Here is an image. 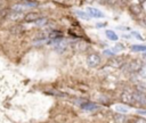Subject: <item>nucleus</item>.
I'll return each instance as SVG.
<instances>
[{"instance_id": "nucleus-1", "label": "nucleus", "mask_w": 146, "mask_h": 123, "mask_svg": "<svg viewBox=\"0 0 146 123\" xmlns=\"http://www.w3.org/2000/svg\"><path fill=\"white\" fill-rule=\"evenodd\" d=\"M143 63L140 59H132L128 63H126L123 66H126V72H129V73H138L140 67H141Z\"/></svg>"}, {"instance_id": "nucleus-2", "label": "nucleus", "mask_w": 146, "mask_h": 123, "mask_svg": "<svg viewBox=\"0 0 146 123\" xmlns=\"http://www.w3.org/2000/svg\"><path fill=\"white\" fill-rule=\"evenodd\" d=\"M86 62H87V65H88L89 67L94 68V67H97V66L101 64V62H102V57H101V55H98V54L94 53V54L88 55V57H87Z\"/></svg>"}, {"instance_id": "nucleus-3", "label": "nucleus", "mask_w": 146, "mask_h": 123, "mask_svg": "<svg viewBox=\"0 0 146 123\" xmlns=\"http://www.w3.org/2000/svg\"><path fill=\"white\" fill-rule=\"evenodd\" d=\"M24 14L23 12H16V11H9L8 15H7V20L9 21H14V22H20V21H23L24 20Z\"/></svg>"}, {"instance_id": "nucleus-4", "label": "nucleus", "mask_w": 146, "mask_h": 123, "mask_svg": "<svg viewBox=\"0 0 146 123\" xmlns=\"http://www.w3.org/2000/svg\"><path fill=\"white\" fill-rule=\"evenodd\" d=\"M68 47H70V43H68V41L64 38L62 41H59L58 43H56V45L54 46V50H55L56 53H58V54H63V53H65V51L67 50Z\"/></svg>"}, {"instance_id": "nucleus-5", "label": "nucleus", "mask_w": 146, "mask_h": 123, "mask_svg": "<svg viewBox=\"0 0 146 123\" xmlns=\"http://www.w3.org/2000/svg\"><path fill=\"white\" fill-rule=\"evenodd\" d=\"M121 100H122V103L129 104V105H131V106H132V105H136L134 92H127V91L122 92V93H121Z\"/></svg>"}, {"instance_id": "nucleus-6", "label": "nucleus", "mask_w": 146, "mask_h": 123, "mask_svg": "<svg viewBox=\"0 0 146 123\" xmlns=\"http://www.w3.org/2000/svg\"><path fill=\"white\" fill-rule=\"evenodd\" d=\"M41 17V15L39 13H36V12H31V13H28L25 16H24V22L26 23H36L39 18Z\"/></svg>"}, {"instance_id": "nucleus-7", "label": "nucleus", "mask_w": 146, "mask_h": 123, "mask_svg": "<svg viewBox=\"0 0 146 123\" xmlns=\"http://www.w3.org/2000/svg\"><path fill=\"white\" fill-rule=\"evenodd\" d=\"M87 12H88V15L90 17H94V18H103L105 15L97 8H94V7H88L87 8Z\"/></svg>"}, {"instance_id": "nucleus-8", "label": "nucleus", "mask_w": 146, "mask_h": 123, "mask_svg": "<svg viewBox=\"0 0 146 123\" xmlns=\"http://www.w3.org/2000/svg\"><path fill=\"white\" fill-rule=\"evenodd\" d=\"M71 47H72V49H74V50H77V51H86L87 48H88L87 43L84 42V41H81V40L71 43Z\"/></svg>"}, {"instance_id": "nucleus-9", "label": "nucleus", "mask_w": 146, "mask_h": 123, "mask_svg": "<svg viewBox=\"0 0 146 123\" xmlns=\"http://www.w3.org/2000/svg\"><path fill=\"white\" fill-rule=\"evenodd\" d=\"M124 59L122 57H113L110 62H109V65L112 66V67H122L124 65Z\"/></svg>"}, {"instance_id": "nucleus-10", "label": "nucleus", "mask_w": 146, "mask_h": 123, "mask_svg": "<svg viewBox=\"0 0 146 123\" xmlns=\"http://www.w3.org/2000/svg\"><path fill=\"white\" fill-rule=\"evenodd\" d=\"M81 107L82 109H86V111H94L98 108V105H96L95 103H85L81 105Z\"/></svg>"}, {"instance_id": "nucleus-11", "label": "nucleus", "mask_w": 146, "mask_h": 123, "mask_svg": "<svg viewBox=\"0 0 146 123\" xmlns=\"http://www.w3.org/2000/svg\"><path fill=\"white\" fill-rule=\"evenodd\" d=\"M114 121L115 123H127L128 117L123 114H114Z\"/></svg>"}, {"instance_id": "nucleus-12", "label": "nucleus", "mask_w": 146, "mask_h": 123, "mask_svg": "<svg viewBox=\"0 0 146 123\" xmlns=\"http://www.w3.org/2000/svg\"><path fill=\"white\" fill-rule=\"evenodd\" d=\"M131 50L137 51V53H146V46H144V45H132Z\"/></svg>"}, {"instance_id": "nucleus-13", "label": "nucleus", "mask_w": 146, "mask_h": 123, "mask_svg": "<svg viewBox=\"0 0 146 123\" xmlns=\"http://www.w3.org/2000/svg\"><path fill=\"white\" fill-rule=\"evenodd\" d=\"M106 37L110 39V40H112V41H116L119 38H118V36H116V33L114 32V31H112V30H106Z\"/></svg>"}, {"instance_id": "nucleus-14", "label": "nucleus", "mask_w": 146, "mask_h": 123, "mask_svg": "<svg viewBox=\"0 0 146 123\" xmlns=\"http://www.w3.org/2000/svg\"><path fill=\"white\" fill-rule=\"evenodd\" d=\"M11 32L14 33V34H21L24 32V28L22 25H15L14 28L11 29Z\"/></svg>"}, {"instance_id": "nucleus-15", "label": "nucleus", "mask_w": 146, "mask_h": 123, "mask_svg": "<svg viewBox=\"0 0 146 123\" xmlns=\"http://www.w3.org/2000/svg\"><path fill=\"white\" fill-rule=\"evenodd\" d=\"M26 8L28 7H37V6H39V4L37 3V1H31V0H25V1H23L22 3Z\"/></svg>"}, {"instance_id": "nucleus-16", "label": "nucleus", "mask_w": 146, "mask_h": 123, "mask_svg": "<svg viewBox=\"0 0 146 123\" xmlns=\"http://www.w3.org/2000/svg\"><path fill=\"white\" fill-rule=\"evenodd\" d=\"M36 24H37L38 26H45V25L48 24V18H46V17H40V18L36 22Z\"/></svg>"}, {"instance_id": "nucleus-17", "label": "nucleus", "mask_w": 146, "mask_h": 123, "mask_svg": "<svg viewBox=\"0 0 146 123\" xmlns=\"http://www.w3.org/2000/svg\"><path fill=\"white\" fill-rule=\"evenodd\" d=\"M138 74H139V76H140L141 79H146V64H143V65H141V67H140Z\"/></svg>"}, {"instance_id": "nucleus-18", "label": "nucleus", "mask_w": 146, "mask_h": 123, "mask_svg": "<svg viewBox=\"0 0 146 123\" xmlns=\"http://www.w3.org/2000/svg\"><path fill=\"white\" fill-rule=\"evenodd\" d=\"M76 14L79 16V17H81V18H84V20H88L89 18V15L86 13V12H81V11H76Z\"/></svg>"}, {"instance_id": "nucleus-19", "label": "nucleus", "mask_w": 146, "mask_h": 123, "mask_svg": "<svg viewBox=\"0 0 146 123\" xmlns=\"http://www.w3.org/2000/svg\"><path fill=\"white\" fill-rule=\"evenodd\" d=\"M123 49H124V46H123L122 43H116L115 47H113L112 50H113L114 53H118V51H122Z\"/></svg>"}, {"instance_id": "nucleus-20", "label": "nucleus", "mask_w": 146, "mask_h": 123, "mask_svg": "<svg viewBox=\"0 0 146 123\" xmlns=\"http://www.w3.org/2000/svg\"><path fill=\"white\" fill-rule=\"evenodd\" d=\"M130 9H131V12L134 13V14H139L140 12H141V9H140V7L139 6H137V5H132L131 7H130Z\"/></svg>"}, {"instance_id": "nucleus-21", "label": "nucleus", "mask_w": 146, "mask_h": 123, "mask_svg": "<svg viewBox=\"0 0 146 123\" xmlns=\"http://www.w3.org/2000/svg\"><path fill=\"white\" fill-rule=\"evenodd\" d=\"M115 109H116L118 112H121V113H127V112H128V108H127V107H123V106H116Z\"/></svg>"}, {"instance_id": "nucleus-22", "label": "nucleus", "mask_w": 146, "mask_h": 123, "mask_svg": "<svg viewBox=\"0 0 146 123\" xmlns=\"http://www.w3.org/2000/svg\"><path fill=\"white\" fill-rule=\"evenodd\" d=\"M103 54H104V55H106V56H110V57H112V56H114V54H115V53H114L113 50L106 49V50H104V51H103Z\"/></svg>"}, {"instance_id": "nucleus-23", "label": "nucleus", "mask_w": 146, "mask_h": 123, "mask_svg": "<svg viewBox=\"0 0 146 123\" xmlns=\"http://www.w3.org/2000/svg\"><path fill=\"white\" fill-rule=\"evenodd\" d=\"M132 36H134V37H136L138 40H144V39H143V37H141L138 32H132Z\"/></svg>"}, {"instance_id": "nucleus-24", "label": "nucleus", "mask_w": 146, "mask_h": 123, "mask_svg": "<svg viewBox=\"0 0 146 123\" xmlns=\"http://www.w3.org/2000/svg\"><path fill=\"white\" fill-rule=\"evenodd\" d=\"M135 123H146V118H143V117L137 118V120L135 121Z\"/></svg>"}, {"instance_id": "nucleus-25", "label": "nucleus", "mask_w": 146, "mask_h": 123, "mask_svg": "<svg viewBox=\"0 0 146 123\" xmlns=\"http://www.w3.org/2000/svg\"><path fill=\"white\" fill-rule=\"evenodd\" d=\"M104 25H105V24H99V23L97 24V26H98V28H99V26H104Z\"/></svg>"}, {"instance_id": "nucleus-26", "label": "nucleus", "mask_w": 146, "mask_h": 123, "mask_svg": "<svg viewBox=\"0 0 146 123\" xmlns=\"http://www.w3.org/2000/svg\"><path fill=\"white\" fill-rule=\"evenodd\" d=\"M143 57H145V58H146V53H144V55H143Z\"/></svg>"}, {"instance_id": "nucleus-27", "label": "nucleus", "mask_w": 146, "mask_h": 123, "mask_svg": "<svg viewBox=\"0 0 146 123\" xmlns=\"http://www.w3.org/2000/svg\"><path fill=\"white\" fill-rule=\"evenodd\" d=\"M139 1H140V3H144V1H145V0H139Z\"/></svg>"}]
</instances>
